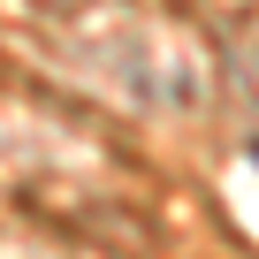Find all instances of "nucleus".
Wrapping results in <instances>:
<instances>
[{"mask_svg": "<svg viewBox=\"0 0 259 259\" xmlns=\"http://www.w3.org/2000/svg\"><path fill=\"white\" fill-rule=\"evenodd\" d=\"M251 160H259V145H251Z\"/></svg>", "mask_w": 259, "mask_h": 259, "instance_id": "1", "label": "nucleus"}]
</instances>
